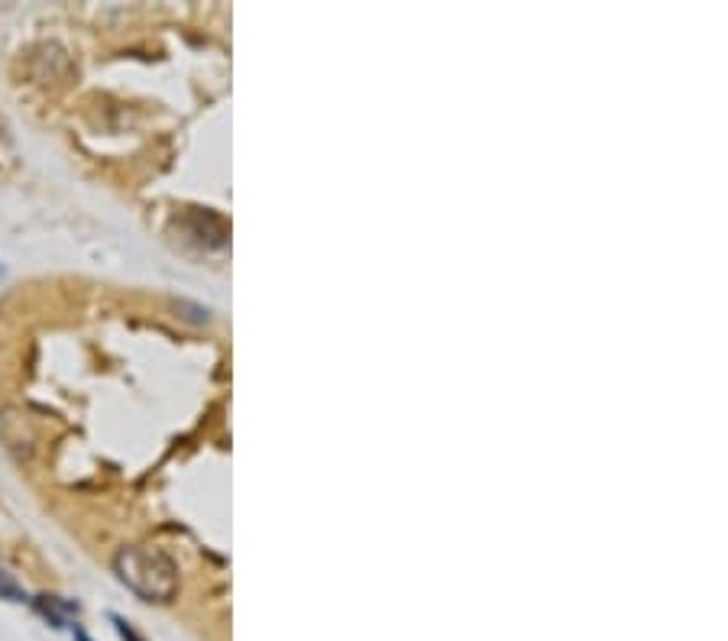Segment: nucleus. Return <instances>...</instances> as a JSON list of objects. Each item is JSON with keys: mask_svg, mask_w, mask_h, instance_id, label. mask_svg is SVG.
<instances>
[{"mask_svg": "<svg viewBox=\"0 0 728 641\" xmlns=\"http://www.w3.org/2000/svg\"><path fill=\"white\" fill-rule=\"evenodd\" d=\"M30 603H33V609L39 612V616L52 625V629H68V616H78V603H68V599L49 596V593L30 599Z\"/></svg>", "mask_w": 728, "mask_h": 641, "instance_id": "f03ea898", "label": "nucleus"}, {"mask_svg": "<svg viewBox=\"0 0 728 641\" xmlns=\"http://www.w3.org/2000/svg\"><path fill=\"white\" fill-rule=\"evenodd\" d=\"M114 574L143 603H172L178 596V564L159 548H120Z\"/></svg>", "mask_w": 728, "mask_h": 641, "instance_id": "f257e3e1", "label": "nucleus"}, {"mask_svg": "<svg viewBox=\"0 0 728 641\" xmlns=\"http://www.w3.org/2000/svg\"><path fill=\"white\" fill-rule=\"evenodd\" d=\"M72 629H75V641H91V638H88V632H85V629H81V625H78V622L72 625Z\"/></svg>", "mask_w": 728, "mask_h": 641, "instance_id": "39448f33", "label": "nucleus"}, {"mask_svg": "<svg viewBox=\"0 0 728 641\" xmlns=\"http://www.w3.org/2000/svg\"><path fill=\"white\" fill-rule=\"evenodd\" d=\"M111 622H114V629H117V635L123 638V641H146L140 632L133 629V625L123 619V616H117V612H111Z\"/></svg>", "mask_w": 728, "mask_h": 641, "instance_id": "20e7f679", "label": "nucleus"}, {"mask_svg": "<svg viewBox=\"0 0 728 641\" xmlns=\"http://www.w3.org/2000/svg\"><path fill=\"white\" fill-rule=\"evenodd\" d=\"M0 599H7V603H30V596L17 583V577L7 574V570H0Z\"/></svg>", "mask_w": 728, "mask_h": 641, "instance_id": "7ed1b4c3", "label": "nucleus"}]
</instances>
